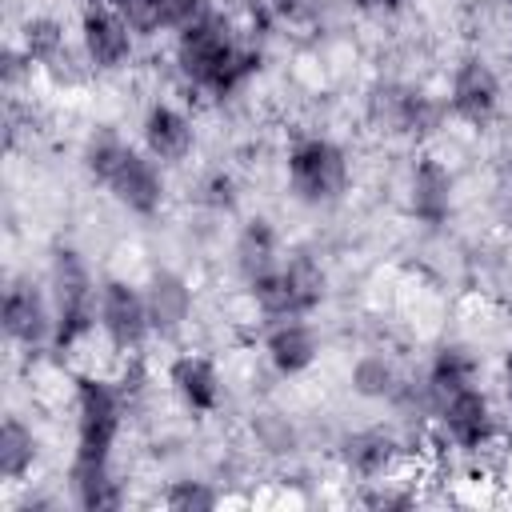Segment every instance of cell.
Wrapping results in <instances>:
<instances>
[{
  "label": "cell",
  "instance_id": "30",
  "mask_svg": "<svg viewBox=\"0 0 512 512\" xmlns=\"http://www.w3.org/2000/svg\"><path fill=\"white\" fill-rule=\"evenodd\" d=\"M212 12H220L212 0H168V32L180 36V32L204 24Z\"/></svg>",
  "mask_w": 512,
  "mask_h": 512
},
{
  "label": "cell",
  "instance_id": "7",
  "mask_svg": "<svg viewBox=\"0 0 512 512\" xmlns=\"http://www.w3.org/2000/svg\"><path fill=\"white\" fill-rule=\"evenodd\" d=\"M96 324H100V336H104L120 356H136V352H144V344L156 336V332H152V320H148L144 284L124 280V276H108V280H100Z\"/></svg>",
  "mask_w": 512,
  "mask_h": 512
},
{
  "label": "cell",
  "instance_id": "10",
  "mask_svg": "<svg viewBox=\"0 0 512 512\" xmlns=\"http://www.w3.org/2000/svg\"><path fill=\"white\" fill-rule=\"evenodd\" d=\"M76 44L92 72H120L136 52V32L120 20L108 0H88L76 24Z\"/></svg>",
  "mask_w": 512,
  "mask_h": 512
},
{
  "label": "cell",
  "instance_id": "8",
  "mask_svg": "<svg viewBox=\"0 0 512 512\" xmlns=\"http://www.w3.org/2000/svg\"><path fill=\"white\" fill-rule=\"evenodd\" d=\"M436 432L456 448V452H484L500 440V412H496V400L472 384V388H460L452 396H444L436 404Z\"/></svg>",
  "mask_w": 512,
  "mask_h": 512
},
{
  "label": "cell",
  "instance_id": "31",
  "mask_svg": "<svg viewBox=\"0 0 512 512\" xmlns=\"http://www.w3.org/2000/svg\"><path fill=\"white\" fill-rule=\"evenodd\" d=\"M404 4H408V0H352V8H356L360 16H368V20H388V16L404 12Z\"/></svg>",
  "mask_w": 512,
  "mask_h": 512
},
{
  "label": "cell",
  "instance_id": "2",
  "mask_svg": "<svg viewBox=\"0 0 512 512\" xmlns=\"http://www.w3.org/2000/svg\"><path fill=\"white\" fill-rule=\"evenodd\" d=\"M172 68L188 92H200V96H212L224 104V100L240 96L260 76L264 52L224 12H212L204 24L176 36Z\"/></svg>",
  "mask_w": 512,
  "mask_h": 512
},
{
  "label": "cell",
  "instance_id": "20",
  "mask_svg": "<svg viewBox=\"0 0 512 512\" xmlns=\"http://www.w3.org/2000/svg\"><path fill=\"white\" fill-rule=\"evenodd\" d=\"M480 368H484V364H480V356H476L468 344H460V340H444V344L432 352V360H428V368H424L420 380H424L432 404H440L444 396L480 384Z\"/></svg>",
  "mask_w": 512,
  "mask_h": 512
},
{
  "label": "cell",
  "instance_id": "9",
  "mask_svg": "<svg viewBox=\"0 0 512 512\" xmlns=\"http://www.w3.org/2000/svg\"><path fill=\"white\" fill-rule=\"evenodd\" d=\"M0 324H4V336H8L12 348H24V352L52 348L56 312H52L48 284H36L32 276H12L8 288H4Z\"/></svg>",
  "mask_w": 512,
  "mask_h": 512
},
{
  "label": "cell",
  "instance_id": "33",
  "mask_svg": "<svg viewBox=\"0 0 512 512\" xmlns=\"http://www.w3.org/2000/svg\"><path fill=\"white\" fill-rule=\"evenodd\" d=\"M500 4H504V8H512V0H500Z\"/></svg>",
  "mask_w": 512,
  "mask_h": 512
},
{
  "label": "cell",
  "instance_id": "18",
  "mask_svg": "<svg viewBox=\"0 0 512 512\" xmlns=\"http://www.w3.org/2000/svg\"><path fill=\"white\" fill-rule=\"evenodd\" d=\"M280 260H284V252H280V236H276L272 220L268 216H248L240 224L236 240H232V272H236V280L248 288L256 280L272 276L280 268Z\"/></svg>",
  "mask_w": 512,
  "mask_h": 512
},
{
  "label": "cell",
  "instance_id": "27",
  "mask_svg": "<svg viewBox=\"0 0 512 512\" xmlns=\"http://www.w3.org/2000/svg\"><path fill=\"white\" fill-rule=\"evenodd\" d=\"M108 4L136 32V40H152L168 32V0H108Z\"/></svg>",
  "mask_w": 512,
  "mask_h": 512
},
{
  "label": "cell",
  "instance_id": "5",
  "mask_svg": "<svg viewBox=\"0 0 512 512\" xmlns=\"http://www.w3.org/2000/svg\"><path fill=\"white\" fill-rule=\"evenodd\" d=\"M284 180H288V192H292L296 204H304V208H332L348 192L352 164H348V152L332 136L308 132V136H296L288 144Z\"/></svg>",
  "mask_w": 512,
  "mask_h": 512
},
{
  "label": "cell",
  "instance_id": "11",
  "mask_svg": "<svg viewBox=\"0 0 512 512\" xmlns=\"http://www.w3.org/2000/svg\"><path fill=\"white\" fill-rule=\"evenodd\" d=\"M108 196L128 212V216H140V220H152L164 212L168 204V176H164V164L152 160L144 148H128L120 156V164L112 168V176L104 180Z\"/></svg>",
  "mask_w": 512,
  "mask_h": 512
},
{
  "label": "cell",
  "instance_id": "6",
  "mask_svg": "<svg viewBox=\"0 0 512 512\" xmlns=\"http://www.w3.org/2000/svg\"><path fill=\"white\" fill-rule=\"evenodd\" d=\"M444 104H448V116H452L456 124L488 128V124L500 116V104H504V80H500V72L492 68V60L480 56V52L460 56V60L452 64V72H448Z\"/></svg>",
  "mask_w": 512,
  "mask_h": 512
},
{
  "label": "cell",
  "instance_id": "25",
  "mask_svg": "<svg viewBox=\"0 0 512 512\" xmlns=\"http://www.w3.org/2000/svg\"><path fill=\"white\" fill-rule=\"evenodd\" d=\"M128 148H132V144H128L116 128H108V124L92 128V132L84 136V144H80V168H84V176L104 188V180L112 176V168L120 164V156H124Z\"/></svg>",
  "mask_w": 512,
  "mask_h": 512
},
{
  "label": "cell",
  "instance_id": "12",
  "mask_svg": "<svg viewBox=\"0 0 512 512\" xmlns=\"http://www.w3.org/2000/svg\"><path fill=\"white\" fill-rule=\"evenodd\" d=\"M404 204H408V216L420 224V228H444L456 212V172L432 156V152H420L408 168V184H404Z\"/></svg>",
  "mask_w": 512,
  "mask_h": 512
},
{
  "label": "cell",
  "instance_id": "29",
  "mask_svg": "<svg viewBox=\"0 0 512 512\" xmlns=\"http://www.w3.org/2000/svg\"><path fill=\"white\" fill-rule=\"evenodd\" d=\"M416 500H420V492L408 480H400V472H392L384 480H372L360 492V504H368V508H412Z\"/></svg>",
  "mask_w": 512,
  "mask_h": 512
},
{
  "label": "cell",
  "instance_id": "14",
  "mask_svg": "<svg viewBox=\"0 0 512 512\" xmlns=\"http://www.w3.org/2000/svg\"><path fill=\"white\" fill-rule=\"evenodd\" d=\"M140 148L160 164H184L196 148L192 116L172 100H152L140 116Z\"/></svg>",
  "mask_w": 512,
  "mask_h": 512
},
{
  "label": "cell",
  "instance_id": "26",
  "mask_svg": "<svg viewBox=\"0 0 512 512\" xmlns=\"http://www.w3.org/2000/svg\"><path fill=\"white\" fill-rule=\"evenodd\" d=\"M156 500H160L164 508H172V512H212V508L224 504V492H220L212 480L180 476V480H168Z\"/></svg>",
  "mask_w": 512,
  "mask_h": 512
},
{
  "label": "cell",
  "instance_id": "15",
  "mask_svg": "<svg viewBox=\"0 0 512 512\" xmlns=\"http://www.w3.org/2000/svg\"><path fill=\"white\" fill-rule=\"evenodd\" d=\"M260 352H264V364H268L276 376L296 380V376H304V372L320 360V336H316V328H312L308 316L272 320V324L264 328Z\"/></svg>",
  "mask_w": 512,
  "mask_h": 512
},
{
  "label": "cell",
  "instance_id": "28",
  "mask_svg": "<svg viewBox=\"0 0 512 512\" xmlns=\"http://www.w3.org/2000/svg\"><path fill=\"white\" fill-rule=\"evenodd\" d=\"M196 200H200V208H208V212H216V216H228V212H236V204H240V184H236V176H232L228 168H212V172L196 184Z\"/></svg>",
  "mask_w": 512,
  "mask_h": 512
},
{
  "label": "cell",
  "instance_id": "4",
  "mask_svg": "<svg viewBox=\"0 0 512 512\" xmlns=\"http://www.w3.org/2000/svg\"><path fill=\"white\" fill-rule=\"evenodd\" d=\"M364 120L380 136L396 140H432L452 116L444 96L408 84V80H376L364 92Z\"/></svg>",
  "mask_w": 512,
  "mask_h": 512
},
{
  "label": "cell",
  "instance_id": "3",
  "mask_svg": "<svg viewBox=\"0 0 512 512\" xmlns=\"http://www.w3.org/2000/svg\"><path fill=\"white\" fill-rule=\"evenodd\" d=\"M48 296H52V312H56V336L52 348L56 352H76L100 324H96V308H100V284L88 272L84 256L72 244H56L48 256Z\"/></svg>",
  "mask_w": 512,
  "mask_h": 512
},
{
  "label": "cell",
  "instance_id": "21",
  "mask_svg": "<svg viewBox=\"0 0 512 512\" xmlns=\"http://www.w3.org/2000/svg\"><path fill=\"white\" fill-rule=\"evenodd\" d=\"M36 464H40V436L32 432V424L24 416L8 412L0 424V484L4 488L28 484Z\"/></svg>",
  "mask_w": 512,
  "mask_h": 512
},
{
  "label": "cell",
  "instance_id": "17",
  "mask_svg": "<svg viewBox=\"0 0 512 512\" xmlns=\"http://www.w3.org/2000/svg\"><path fill=\"white\" fill-rule=\"evenodd\" d=\"M168 392L192 412V416H212L224 400V380L216 360H208L204 352H176L168 360Z\"/></svg>",
  "mask_w": 512,
  "mask_h": 512
},
{
  "label": "cell",
  "instance_id": "1",
  "mask_svg": "<svg viewBox=\"0 0 512 512\" xmlns=\"http://www.w3.org/2000/svg\"><path fill=\"white\" fill-rule=\"evenodd\" d=\"M128 416L124 384L84 372L72 384V460H68V500L84 512H112L124 504V484L116 480L112 452Z\"/></svg>",
  "mask_w": 512,
  "mask_h": 512
},
{
  "label": "cell",
  "instance_id": "22",
  "mask_svg": "<svg viewBox=\"0 0 512 512\" xmlns=\"http://www.w3.org/2000/svg\"><path fill=\"white\" fill-rule=\"evenodd\" d=\"M280 272L288 280L296 316H312L324 300H328V268L320 264V256H312L308 248H292L280 260Z\"/></svg>",
  "mask_w": 512,
  "mask_h": 512
},
{
  "label": "cell",
  "instance_id": "24",
  "mask_svg": "<svg viewBox=\"0 0 512 512\" xmlns=\"http://www.w3.org/2000/svg\"><path fill=\"white\" fill-rule=\"evenodd\" d=\"M248 436L272 460H288L300 448V424L280 408H256L248 416Z\"/></svg>",
  "mask_w": 512,
  "mask_h": 512
},
{
  "label": "cell",
  "instance_id": "23",
  "mask_svg": "<svg viewBox=\"0 0 512 512\" xmlns=\"http://www.w3.org/2000/svg\"><path fill=\"white\" fill-rule=\"evenodd\" d=\"M20 52L36 64V68H48V72H60V64L68 60V32L56 16H28L20 24Z\"/></svg>",
  "mask_w": 512,
  "mask_h": 512
},
{
  "label": "cell",
  "instance_id": "19",
  "mask_svg": "<svg viewBox=\"0 0 512 512\" xmlns=\"http://www.w3.org/2000/svg\"><path fill=\"white\" fill-rule=\"evenodd\" d=\"M404 384H408L404 368L384 348H368L348 364V392L364 404H392Z\"/></svg>",
  "mask_w": 512,
  "mask_h": 512
},
{
  "label": "cell",
  "instance_id": "32",
  "mask_svg": "<svg viewBox=\"0 0 512 512\" xmlns=\"http://www.w3.org/2000/svg\"><path fill=\"white\" fill-rule=\"evenodd\" d=\"M500 400H504V412H508V420H512V352H508L504 372H500Z\"/></svg>",
  "mask_w": 512,
  "mask_h": 512
},
{
  "label": "cell",
  "instance_id": "16",
  "mask_svg": "<svg viewBox=\"0 0 512 512\" xmlns=\"http://www.w3.org/2000/svg\"><path fill=\"white\" fill-rule=\"evenodd\" d=\"M144 300H148L152 332L160 340H176L192 324L196 292H192V284H188L184 272H176V268H152L148 280H144Z\"/></svg>",
  "mask_w": 512,
  "mask_h": 512
},
{
  "label": "cell",
  "instance_id": "13",
  "mask_svg": "<svg viewBox=\"0 0 512 512\" xmlns=\"http://www.w3.org/2000/svg\"><path fill=\"white\" fill-rule=\"evenodd\" d=\"M404 436L396 428H384V424H368V428H352L344 432L336 456H340V468L356 480V484H372V480H384L392 472H400L404 464Z\"/></svg>",
  "mask_w": 512,
  "mask_h": 512
}]
</instances>
